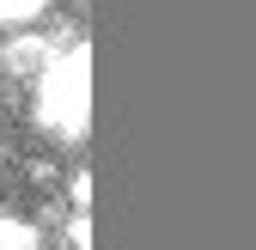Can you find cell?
Masks as SVG:
<instances>
[{"label":"cell","instance_id":"1","mask_svg":"<svg viewBox=\"0 0 256 250\" xmlns=\"http://www.w3.org/2000/svg\"><path fill=\"white\" fill-rule=\"evenodd\" d=\"M86 43L74 49V55H61L55 68H49V80H43V104H37V116L49 122V128L61 134V140H80L86 134Z\"/></svg>","mask_w":256,"mask_h":250},{"label":"cell","instance_id":"2","mask_svg":"<svg viewBox=\"0 0 256 250\" xmlns=\"http://www.w3.org/2000/svg\"><path fill=\"white\" fill-rule=\"evenodd\" d=\"M49 49L37 43V37H18V43H6V68H37Z\"/></svg>","mask_w":256,"mask_h":250},{"label":"cell","instance_id":"3","mask_svg":"<svg viewBox=\"0 0 256 250\" xmlns=\"http://www.w3.org/2000/svg\"><path fill=\"white\" fill-rule=\"evenodd\" d=\"M30 244H37V232L24 220H0V250H30Z\"/></svg>","mask_w":256,"mask_h":250},{"label":"cell","instance_id":"4","mask_svg":"<svg viewBox=\"0 0 256 250\" xmlns=\"http://www.w3.org/2000/svg\"><path fill=\"white\" fill-rule=\"evenodd\" d=\"M68 238H74V250H92V220H86V214L68 226Z\"/></svg>","mask_w":256,"mask_h":250},{"label":"cell","instance_id":"5","mask_svg":"<svg viewBox=\"0 0 256 250\" xmlns=\"http://www.w3.org/2000/svg\"><path fill=\"white\" fill-rule=\"evenodd\" d=\"M43 0H0V18H24V12H37Z\"/></svg>","mask_w":256,"mask_h":250},{"label":"cell","instance_id":"6","mask_svg":"<svg viewBox=\"0 0 256 250\" xmlns=\"http://www.w3.org/2000/svg\"><path fill=\"white\" fill-rule=\"evenodd\" d=\"M68 190H74V202H80V208H86V202H92V177H86V171H80V177H74V183H68Z\"/></svg>","mask_w":256,"mask_h":250},{"label":"cell","instance_id":"7","mask_svg":"<svg viewBox=\"0 0 256 250\" xmlns=\"http://www.w3.org/2000/svg\"><path fill=\"white\" fill-rule=\"evenodd\" d=\"M0 152H6V146H0Z\"/></svg>","mask_w":256,"mask_h":250}]
</instances>
